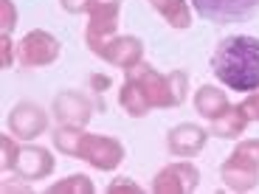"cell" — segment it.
<instances>
[{"mask_svg":"<svg viewBox=\"0 0 259 194\" xmlns=\"http://www.w3.org/2000/svg\"><path fill=\"white\" fill-rule=\"evenodd\" d=\"M214 76L240 93L259 90V39L248 34L226 37L211 59Z\"/></svg>","mask_w":259,"mask_h":194,"instance_id":"6da1fadb","label":"cell"},{"mask_svg":"<svg viewBox=\"0 0 259 194\" xmlns=\"http://www.w3.org/2000/svg\"><path fill=\"white\" fill-rule=\"evenodd\" d=\"M73 158L88 161L93 169L113 172V169L124 161V147H121V141H116V138H110V135H88V132H82Z\"/></svg>","mask_w":259,"mask_h":194,"instance_id":"7a4b0ae2","label":"cell"},{"mask_svg":"<svg viewBox=\"0 0 259 194\" xmlns=\"http://www.w3.org/2000/svg\"><path fill=\"white\" fill-rule=\"evenodd\" d=\"M127 79L147 96L149 107H175V99H172V90H169V76L158 73L152 65L138 62L136 68L127 71Z\"/></svg>","mask_w":259,"mask_h":194,"instance_id":"3957f363","label":"cell"},{"mask_svg":"<svg viewBox=\"0 0 259 194\" xmlns=\"http://www.w3.org/2000/svg\"><path fill=\"white\" fill-rule=\"evenodd\" d=\"M118 9H121V0H91V23L84 31V42L91 51L102 45L104 39L116 37Z\"/></svg>","mask_w":259,"mask_h":194,"instance_id":"277c9868","label":"cell"},{"mask_svg":"<svg viewBox=\"0 0 259 194\" xmlns=\"http://www.w3.org/2000/svg\"><path fill=\"white\" fill-rule=\"evenodd\" d=\"M197 186H200V172L189 161L169 163L152 180V191L155 194H192Z\"/></svg>","mask_w":259,"mask_h":194,"instance_id":"5b68a950","label":"cell"},{"mask_svg":"<svg viewBox=\"0 0 259 194\" xmlns=\"http://www.w3.org/2000/svg\"><path fill=\"white\" fill-rule=\"evenodd\" d=\"M192 6L211 23H242L259 9V0H192Z\"/></svg>","mask_w":259,"mask_h":194,"instance_id":"8992f818","label":"cell"},{"mask_svg":"<svg viewBox=\"0 0 259 194\" xmlns=\"http://www.w3.org/2000/svg\"><path fill=\"white\" fill-rule=\"evenodd\" d=\"M59 51H62L59 39L48 31H28L20 42V62L26 68H42V65L57 62Z\"/></svg>","mask_w":259,"mask_h":194,"instance_id":"52a82bcc","label":"cell"},{"mask_svg":"<svg viewBox=\"0 0 259 194\" xmlns=\"http://www.w3.org/2000/svg\"><path fill=\"white\" fill-rule=\"evenodd\" d=\"M93 54H96V57H102L104 62L116 65V68L130 71V68H136V65L141 62L144 45H141V39H138V37H130V34H124V37L104 39L99 48H93Z\"/></svg>","mask_w":259,"mask_h":194,"instance_id":"ba28073f","label":"cell"},{"mask_svg":"<svg viewBox=\"0 0 259 194\" xmlns=\"http://www.w3.org/2000/svg\"><path fill=\"white\" fill-rule=\"evenodd\" d=\"M48 127V116L46 110L34 102H20L12 113H9V129L12 135L23 138V141H31V138L42 135Z\"/></svg>","mask_w":259,"mask_h":194,"instance_id":"9c48e42d","label":"cell"},{"mask_svg":"<svg viewBox=\"0 0 259 194\" xmlns=\"http://www.w3.org/2000/svg\"><path fill=\"white\" fill-rule=\"evenodd\" d=\"M220 180L226 183V188H231V191H251L259 183V163L234 152V155L223 163Z\"/></svg>","mask_w":259,"mask_h":194,"instance_id":"30bf717a","label":"cell"},{"mask_svg":"<svg viewBox=\"0 0 259 194\" xmlns=\"http://www.w3.org/2000/svg\"><path fill=\"white\" fill-rule=\"evenodd\" d=\"M54 113L68 127H84L93 116V102L79 90H62L54 99Z\"/></svg>","mask_w":259,"mask_h":194,"instance_id":"8fae6325","label":"cell"},{"mask_svg":"<svg viewBox=\"0 0 259 194\" xmlns=\"http://www.w3.org/2000/svg\"><path fill=\"white\" fill-rule=\"evenodd\" d=\"M206 138H208L206 129L197 127V124H178L175 129H169L166 147H169V152L178 155V158H192L206 147Z\"/></svg>","mask_w":259,"mask_h":194,"instance_id":"7c38bea8","label":"cell"},{"mask_svg":"<svg viewBox=\"0 0 259 194\" xmlns=\"http://www.w3.org/2000/svg\"><path fill=\"white\" fill-rule=\"evenodd\" d=\"M14 172L23 180H42L54 172V158L42 147H23L17 155V163H14Z\"/></svg>","mask_w":259,"mask_h":194,"instance_id":"4fadbf2b","label":"cell"},{"mask_svg":"<svg viewBox=\"0 0 259 194\" xmlns=\"http://www.w3.org/2000/svg\"><path fill=\"white\" fill-rule=\"evenodd\" d=\"M194 107H197V113H200L203 118L214 121V118H220L231 104H228V96L220 90V87H214V84H203L200 90L194 93Z\"/></svg>","mask_w":259,"mask_h":194,"instance_id":"5bb4252c","label":"cell"},{"mask_svg":"<svg viewBox=\"0 0 259 194\" xmlns=\"http://www.w3.org/2000/svg\"><path fill=\"white\" fill-rule=\"evenodd\" d=\"M155 12L166 20L172 28H189L192 26V9L186 0H149Z\"/></svg>","mask_w":259,"mask_h":194,"instance_id":"9a60e30c","label":"cell"},{"mask_svg":"<svg viewBox=\"0 0 259 194\" xmlns=\"http://www.w3.org/2000/svg\"><path fill=\"white\" fill-rule=\"evenodd\" d=\"M245 127H248V118H245V113H242L240 107H228L220 118L211 121V132L220 135V138H237V135L245 132Z\"/></svg>","mask_w":259,"mask_h":194,"instance_id":"2e32d148","label":"cell"},{"mask_svg":"<svg viewBox=\"0 0 259 194\" xmlns=\"http://www.w3.org/2000/svg\"><path fill=\"white\" fill-rule=\"evenodd\" d=\"M118 102H121L124 113H127V116H133V118H141V116H147V113L152 110V107H149V102H147V96H144V93L138 90L130 79L121 84V90H118Z\"/></svg>","mask_w":259,"mask_h":194,"instance_id":"e0dca14e","label":"cell"},{"mask_svg":"<svg viewBox=\"0 0 259 194\" xmlns=\"http://www.w3.org/2000/svg\"><path fill=\"white\" fill-rule=\"evenodd\" d=\"M48 194H93V180L88 175H71L48 186Z\"/></svg>","mask_w":259,"mask_h":194,"instance_id":"ac0fdd59","label":"cell"},{"mask_svg":"<svg viewBox=\"0 0 259 194\" xmlns=\"http://www.w3.org/2000/svg\"><path fill=\"white\" fill-rule=\"evenodd\" d=\"M79 138H82V127H68V124H65L62 129L54 132V143H57V149L62 152V155H71V158L76 155Z\"/></svg>","mask_w":259,"mask_h":194,"instance_id":"d6986e66","label":"cell"},{"mask_svg":"<svg viewBox=\"0 0 259 194\" xmlns=\"http://www.w3.org/2000/svg\"><path fill=\"white\" fill-rule=\"evenodd\" d=\"M0 152H3V158H0V169H3V172H14V163H17L20 147L9 135H0Z\"/></svg>","mask_w":259,"mask_h":194,"instance_id":"ffe728a7","label":"cell"},{"mask_svg":"<svg viewBox=\"0 0 259 194\" xmlns=\"http://www.w3.org/2000/svg\"><path fill=\"white\" fill-rule=\"evenodd\" d=\"M17 26V9L12 0H0V34H12Z\"/></svg>","mask_w":259,"mask_h":194,"instance_id":"44dd1931","label":"cell"},{"mask_svg":"<svg viewBox=\"0 0 259 194\" xmlns=\"http://www.w3.org/2000/svg\"><path fill=\"white\" fill-rule=\"evenodd\" d=\"M169 90H172V99H175V107L183 104V99H186V73L181 71L169 73Z\"/></svg>","mask_w":259,"mask_h":194,"instance_id":"7402d4cb","label":"cell"},{"mask_svg":"<svg viewBox=\"0 0 259 194\" xmlns=\"http://www.w3.org/2000/svg\"><path fill=\"white\" fill-rule=\"evenodd\" d=\"M14 42H12V34H0V65L3 68H12L14 62Z\"/></svg>","mask_w":259,"mask_h":194,"instance_id":"603a6c76","label":"cell"},{"mask_svg":"<svg viewBox=\"0 0 259 194\" xmlns=\"http://www.w3.org/2000/svg\"><path fill=\"white\" fill-rule=\"evenodd\" d=\"M240 110L245 113L248 121H259V93H251V96L240 104Z\"/></svg>","mask_w":259,"mask_h":194,"instance_id":"cb8c5ba5","label":"cell"},{"mask_svg":"<svg viewBox=\"0 0 259 194\" xmlns=\"http://www.w3.org/2000/svg\"><path fill=\"white\" fill-rule=\"evenodd\" d=\"M110 194H121V191H130V194H141V186L138 183H133L130 177H121V180L110 183V188H107Z\"/></svg>","mask_w":259,"mask_h":194,"instance_id":"d4e9b609","label":"cell"},{"mask_svg":"<svg viewBox=\"0 0 259 194\" xmlns=\"http://www.w3.org/2000/svg\"><path fill=\"white\" fill-rule=\"evenodd\" d=\"M234 152H237V155H245V158H251V161L259 163V141H242V143H237Z\"/></svg>","mask_w":259,"mask_h":194,"instance_id":"484cf974","label":"cell"},{"mask_svg":"<svg viewBox=\"0 0 259 194\" xmlns=\"http://www.w3.org/2000/svg\"><path fill=\"white\" fill-rule=\"evenodd\" d=\"M65 12L71 14H82V12H91V0H59Z\"/></svg>","mask_w":259,"mask_h":194,"instance_id":"4316f807","label":"cell"},{"mask_svg":"<svg viewBox=\"0 0 259 194\" xmlns=\"http://www.w3.org/2000/svg\"><path fill=\"white\" fill-rule=\"evenodd\" d=\"M91 87L96 93H104L107 87H110V76H102V73H93L91 76Z\"/></svg>","mask_w":259,"mask_h":194,"instance_id":"83f0119b","label":"cell"}]
</instances>
